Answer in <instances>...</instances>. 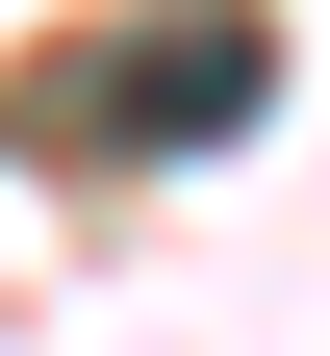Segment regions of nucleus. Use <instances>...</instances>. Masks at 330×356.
I'll use <instances>...</instances> for the list:
<instances>
[{
	"label": "nucleus",
	"mask_w": 330,
	"mask_h": 356,
	"mask_svg": "<svg viewBox=\"0 0 330 356\" xmlns=\"http://www.w3.org/2000/svg\"><path fill=\"white\" fill-rule=\"evenodd\" d=\"M254 102H279V51H254V0H178V51H127V76H102V127H127V153H229Z\"/></svg>",
	"instance_id": "1"
}]
</instances>
